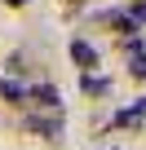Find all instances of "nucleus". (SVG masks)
Returning <instances> with one entry per match:
<instances>
[{
    "mask_svg": "<svg viewBox=\"0 0 146 150\" xmlns=\"http://www.w3.org/2000/svg\"><path fill=\"white\" fill-rule=\"evenodd\" d=\"M71 62H75L80 71H93V66H98V49H93L89 40H71Z\"/></svg>",
    "mask_w": 146,
    "mask_h": 150,
    "instance_id": "1",
    "label": "nucleus"
},
{
    "mask_svg": "<svg viewBox=\"0 0 146 150\" xmlns=\"http://www.w3.org/2000/svg\"><path fill=\"white\" fill-rule=\"evenodd\" d=\"M27 93H31L36 102H44V106H58V88H49V84H44V88H27Z\"/></svg>",
    "mask_w": 146,
    "mask_h": 150,
    "instance_id": "2",
    "label": "nucleus"
},
{
    "mask_svg": "<svg viewBox=\"0 0 146 150\" xmlns=\"http://www.w3.org/2000/svg\"><path fill=\"white\" fill-rule=\"evenodd\" d=\"M111 80H102V75H84V93H106Z\"/></svg>",
    "mask_w": 146,
    "mask_h": 150,
    "instance_id": "3",
    "label": "nucleus"
},
{
    "mask_svg": "<svg viewBox=\"0 0 146 150\" xmlns=\"http://www.w3.org/2000/svg\"><path fill=\"white\" fill-rule=\"evenodd\" d=\"M0 93H5V97H27V88L14 84V80H0Z\"/></svg>",
    "mask_w": 146,
    "mask_h": 150,
    "instance_id": "4",
    "label": "nucleus"
},
{
    "mask_svg": "<svg viewBox=\"0 0 146 150\" xmlns=\"http://www.w3.org/2000/svg\"><path fill=\"white\" fill-rule=\"evenodd\" d=\"M128 18H133V22H137V27H142V22H146V5H137V9H133V13H128Z\"/></svg>",
    "mask_w": 146,
    "mask_h": 150,
    "instance_id": "5",
    "label": "nucleus"
},
{
    "mask_svg": "<svg viewBox=\"0 0 146 150\" xmlns=\"http://www.w3.org/2000/svg\"><path fill=\"white\" fill-rule=\"evenodd\" d=\"M9 5H27V0H9Z\"/></svg>",
    "mask_w": 146,
    "mask_h": 150,
    "instance_id": "6",
    "label": "nucleus"
}]
</instances>
